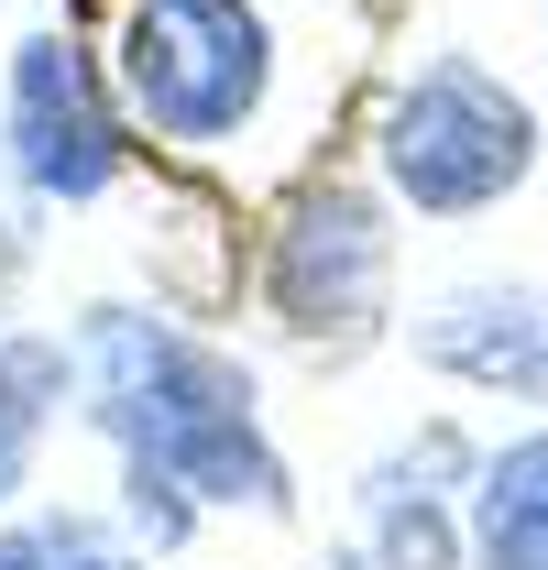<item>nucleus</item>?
<instances>
[{
	"label": "nucleus",
	"mask_w": 548,
	"mask_h": 570,
	"mask_svg": "<svg viewBox=\"0 0 548 570\" xmlns=\"http://www.w3.org/2000/svg\"><path fill=\"white\" fill-rule=\"evenodd\" d=\"M67 362H77L88 428L133 472H165L187 504L285 515V461H274L264 417H253V373L231 352H208L198 330H176L154 307H88Z\"/></svg>",
	"instance_id": "f257e3e1"
},
{
	"label": "nucleus",
	"mask_w": 548,
	"mask_h": 570,
	"mask_svg": "<svg viewBox=\"0 0 548 570\" xmlns=\"http://www.w3.org/2000/svg\"><path fill=\"white\" fill-rule=\"evenodd\" d=\"M373 527H384V570H450V515H439V483L384 472V483H373Z\"/></svg>",
	"instance_id": "9d476101"
},
{
	"label": "nucleus",
	"mask_w": 548,
	"mask_h": 570,
	"mask_svg": "<svg viewBox=\"0 0 548 570\" xmlns=\"http://www.w3.org/2000/svg\"><path fill=\"white\" fill-rule=\"evenodd\" d=\"M373 154H384V187H395L417 219H472V209H493L505 187H527V165H538V110L493 67H472V56H428V67L395 88Z\"/></svg>",
	"instance_id": "7ed1b4c3"
},
{
	"label": "nucleus",
	"mask_w": 548,
	"mask_h": 570,
	"mask_svg": "<svg viewBox=\"0 0 548 570\" xmlns=\"http://www.w3.org/2000/svg\"><path fill=\"white\" fill-rule=\"evenodd\" d=\"M67 395H77L67 341L0 318V504L33 483V461H45V439H56V417H67Z\"/></svg>",
	"instance_id": "0eeeda50"
},
{
	"label": "nucleus",
	"mask_w": 548,
	"mask_h": 570,
	"mask_svg": "<svg viewBox=\"0 0 548 570\" xmlns=\"http://www.w3.org/2000/svg\"><path fill=\"white\" fill-rule=\"evenodd\" d=\"M0 154H11V176L45 209H77V198L121 187L133 121L110 99V67L77 33H22L11 45V67H0Z\"/></svg>",
	"instance_id": "20e7f679"
},
{
	"label": "nucleus",
	"mask_w": 548,
	"mask_h": 570,
	"mask_svg": "<svg viewBox=\"0 0 548 570\" xmlns=\"http://www.w3.org/2000/svg\"><path fill=\"white\" fill-rule=\"evenodd\" d=\"M384 285H395V230L362 187H307L274 219L264 296L296 341H362L384 318Z\"/></svg>",
	"instance_id": "39448f33"
},
{
	"label": "nucleus",
	"mask_w": 548,
	"mask_h": 570,
	"mask_svg": "<svg viewBox=\"0 0 548 570\" xmlns=\"http://www.w3.org/2000/svg\"><path fill=\"white\" fill-rule=\"evenodd\" d=\"M472 560L482 570H548V439L493 450L472 483Z\"/></svg>",
	"instance_id": "6e6552de"
},
{
	"label": "nucleus",
	"mask_w": 548,
	"mask_h": 570,
	"mask_svg": "<svg viewBox=\"0 0 548 570\" xmlns=\"http://www.w3.org/2000/svg\"><path fill=\"white\" fill-rule=\"evenodd\" d=\"M0 570H143L99 515H11L0 527Z\"/></svg>",
	"instance_id": "1a4fd4ad"
},
{
	"label": "nucleus",
	"mask_w": 548,
	"mask_h": 570,
	"mask_svg": "<svg viewBox=\"0 0 548 570\" xmlns=\"http://www.w3.org/2000/svg\"><path fill=\"white\" fill-rule=\"evenodd\" d=\"M110 99L133 132L176 142V154H219L274 99V22L253 0H121Z\"/></svg>",
	"instance_id": "f03ea898"
},
{
	"label": "nucleus",
	"mask_w": 548,
	"mask_h": 570,
	"mask_svg": "<svg viewBox=\"0 0 548 570\" xmlns=\"http://www.w3.org/2000/svg\"><path fill=\"white\" fill-rule=\"evenodd\" d=\"M417 362L461 373V384H505V395H548V285H472L439 296L417 318Z\"/></svg>",
	"instance_id": "423d86ee"
}]
</instances>
